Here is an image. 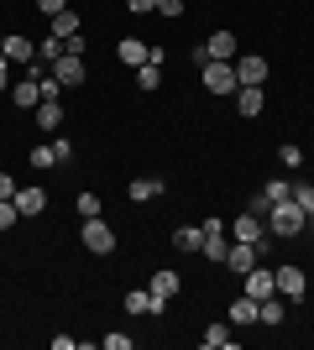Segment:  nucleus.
<instances>
[{
  "label": "nucleus",
  "instance_id": "1",
  "mask_svg": "<svg viewBox=\"0 0 314 350\" xmlns=\"http://www.w3.org/2000/svg\"><path fill=\"white\" fill-rule=\"evenodd\" d=\"M304 230H309V215H304L293 199H283V204L267 209V235L272 241H293V235H304Z\"/></svg>",
  "mask_w": 314,
  "mask_h": 350
},
{
  "label": "nucleus",
  "instance_id": "2",
  "mask_svg": "<svg viewBox=\"0 0 314 350\" xmlns=\"http://www.w3.org/2000/svg\"><path fill=\"white\" fill-rule=\"evenodd\" d=\"M225 251H231V225L225 219H205L199 225V256L205 262H225Z\"/></svg>",
  "mask_w": 314,
  "mask_h": 350
},
{
  "label": "nucleus",
  "instance_id": "3",
  "mask_svg": "<svg viewBox=\"0 0 314 350\" xmlns=\"http://www.w3.org/2000/svg\"><path fill=\"white\" fill-rule=\"evenodd\" d=\"M236 63L241 58V42H236V31H209V42L194 47V63Z\"/></svg>",
  "mask_w": 314,
  "mask_h": 350
},
{
  "label": "nucleus",
  "instance_id": "4",
  "mask_svg": "<svg viewBox=\"0 0 314 350\" xmlns=\"http://www.w3.org/2000/svg\"><path fill=\"white\" fill-rule=\"evenodd\" d=\"M272 278H278V298H288V304H299L304 293H309V272H304V267H293V262L272 267Z\"/></svg>",
  "mask_w": 314,
  "mask_h": 350
},
{
  "label": "nucleus",
  "instance_id": "5",
  "mask_svg": "<svg viewBox=\"0 0 314 350\" xmlns=\"http://www.w3.org/2000/svg\"><path fill=\"white\" fill-rule=\"evenodd\" d=\"M199 73H205V89L209 94H236L241 89V79H236V63H199Z\"/></svg>",
  "mask_w": 314,
  "mask_h": 350
},
{
  "label": "nucleus",
  "instance_id": "6",
  "mask_svg": "<svg viewBox=\"0 0 314 350\" xmlns=\"http://www.w3.org/2000/svg\"><path fill=\"white\" fill-rule=\"evenodd\" d=\"M79 246L94 251V256H110V251H116V230H110V225L94 215V219H84V235H79Z\"/></svg>",
  "mask_w": 314,
  "mask_h": 350
},
{
  "label": "nucleus",
  "instance_id": "7",
  "mask_svg": "<svg viewBox=\"0 0 314 350\" xmlns=\"http://www.w3.org/2000/svg\"><path fill=\"white\" fill-rule=\"evenodd\" d=\"M257 262H262V246H257V241H231V251H225V267H231L236 278H246Z\"/></svg>",
  "mask_w": 314,
  "mask_h": 350
},
{
  "label": "nucleus",
  "instance_id": "8",
  "mask_svg": "<svg viewBox=\"0 0 314 350\" xmlns=\"http://www.w3.org/2000/svg\"><path fill=\"white\" fill-rule=\"evenodd\" d=\"M53 79H58L63 89H79V84H90V68H84V58H74V53H63V58L53 63Z\"/></svg>",
  "mask_w": 314,
  "mask_h": 350
},
{
  "label": "nucleus",
  "instance_id": "9",
  "mask_svg": "<svg viewBox=\"0 0 314 350\" xmlns=\"http://www.w3.org/2000/svg\"><path fill=\"white\" fill-rule=\"evenodd\" d=\"M241 288H246V298H257V304H262V298H272V293H278V278H272V267L257 262L252 272L241 278Z\"/></svg>",
  "mask_w": 314,
  "mask_h": 350
},
{
  "label": "nucleus",
  "instance_id": "10",
  "mask_svg": "<svg viewBox=\"0 0 314 350\" xmlns=\"http://www.w3.org/2000/svg\"><path fill=\"white\" fill-rule=\"evenodd\" d=\"M0 53H5L16 68H31V63H37V42L21 37V31H5V47H0Z\"/></svg>",
  "mask_w": 314,
  "mask_h": 350
},
{
  "label": "nucleus",
  "instance_id": "11",
  "mask_svg": "<svg viewBox=\"0 0 314 350\" xmlns=\"http://www.w3.org/2000/svg\"><path fill=\"white\" fill-rule=\"evenodd\" d=\"M267 235V219L252 215V209H241L236 219H231V241H262Z\"/></svg>",
  "mask_w": 314,
  "mask_h": 350
},
{
  "label": "nucleus",
  "instance_id": "12",
  "mask_svg": "<svg viewBox=\"0 0 314 350\" xmlns=\"http://www.w3.org/2000/svg\"><path fill=\"white\" fill-rule=\"evenodd\" d=\"M236 79H241V84H267V58L241 53V58H236Z\"/></svg>",
  "mask_w": 314,
  "mask_h": 350
},
{
  "label": "nucleus",
  "instance_id": "13",
  "mask_svg": "<svg viewBox=\"0 0 314 350\" xmlns=\"http://www.w3.org/2000/svg\"><path fill=\"white\" fill-rule=\"evenodd\" d=\"M262 105H267L262 84H241V89H236V110H241L246 120H252V116H262Z\"/></svg>",
  "mask_w": 314,
  "mask_h": 350
},
{
  "label": "nucleus",
  "instance_id": "14",
  "mask_svg": "<svg viewBox=\"0 0 314 350\" xmlns=\"http://www.w3.org/2000/svg\"><path fill=\"white\" fill-rule=\"evenodd\" d=\"M179 288H183V278L173 272V267H157V272H152V282H147V293H152V298H173Z\"/></svg>",
  "mask_w": 314,
  "mask_h": 350
},
{
  "label": "nucleus",
  "instance_id": "15",
  "mask_svg": "<svg viewBox=\"0 0 314 350\" xmlns=\"http://www.w3.org/2000/svg\"><path fill=\"white\" fill-rule=\"evenodd\" d=\"M16 209H21V215H42L47 209V189H37V183H27V189H16Z\"/></svg>",
  "mask_w": 314,
  "mask_h": 350
},
{
  "label": "nucleus",
  "instance_id": "16",
  "mask_svg": "<svg viewBox=\"0 0 314 350\" xmlns=\"http://www.w3.org/2000/svg\"><path fill=\"white\" fill-rule=\"evenodd\" d=\"M163 189H168L163 178H131L126 193H131V204H152V199H163Z\"/></svg>",
  "mask_w": 314,
  "mask_h": 350
},
{
  "label": "nucleus",
  "instance_id": "17",
  "mask_svg": "<svg viewBox=\"0 0 314 350\" xmlns=\"http://www.w3.org/2000/svg\"><path fill=\"white\" fill-rule=\"evenodd\" d=\"M31 116H37V131H63V105L58 100H42Z\"/></svg>",
  "mask_w": 314,
  "mask_h": 350
},
{
  "label": "nucleus",
  "instance_id": "18",
  "mask_svg": "<svg viewBox=\"0 0 314 350\" xmlns=\"http://www.w3.org/2000/svg\"><path fill=\"white\" fill-rule=\"evenodd\" d=\"M47 31H53V37H63V42H68V37H79V11L68 5V11L47 16Z\"/></svg>",
  "mask_w": 314,
  "mask_h": 350
},
{
  "label": "nucleus",
  "instance_id": "19",
  "mask_svg": "<svg viewBox=\"0 0 314 350\" xmlns=\"http://www.w3.org/2000/svg\"><path fill=\"white\" fill-rule=\"evenodd\" d=\"M147 47L152 42H142V37H126V42L116 47V58L126 63V68H136V63H147Z\"/></svg>",
  "mask_w": 314,
  "mask_h": 350
},
{
  "label": "nucleus",
  "instance_id": "20",
  "mask_svg": "<svg viewBox=\"0 0 314 350\" xmlns=\"http://www.w3.org/2000/svg\"><path fill=\"white\" fill-rule=\"evenodd\" d=\"M246 324H257V298L241 293L236 304H231V329H246Z\"/></svg>",
  "mask_w": 314,
  "mask_h": 350
},
{
  "label": "nucleus",
  "instance_id": "21",
  "mask_svg": "<svg viewBox=\"0 0 314 350\" xmlns=\"http://www.w3.org/2000/svg\"><path fill=\"white\" fill-rule=\"evenodd\" d=\"M205 345H209V350H236V335H231V319H225V324H209V329H205Z\"/></svg>",
  "mask_w": 314,
  "mask_h": 350
},
{
  "label": "nucleus",
  "instance_id": "22",
  "mask_svg": "<svg viewBox=\"0 0 314 350\" xmlns=\"http://www.w3.org/2000/svg\"><path fill=\"white\" fill-rule=\"evenodd\" d=\"M173 246H179L183 256H199V225H179V230H173Z\"/></svg>",
  "mask_w": 314,
  "mask_h": 350
},
{
  "label": "nucleus",
  "instance_id": "23",
  "mask_svg": "<svg viewBox=\"0 0 314 350\" xmlns=\"http://www.w3.org/2000/svg\"><path fill=\"white\" fill-rule=\"evenodd\" d=\"M157 84H163V63H136V89H157Z\"/></svg>",
  "mask_w": 314,
  "mask_h": 350
},
{
  "label": "nucleus",
  "instance_id": "24",
  "mask_svg": "<svg viewBox=\"0 0 314 350\" xmlns=\"http://www.w3.org/2000/svg\"><path fill=\"white\" fill-rule=\"evenodd\" d=\"M257 324H283V304H278V293H272V298H262V304H257Z\"/></svg>",
  "mask_w": 314,
  "mask_h": 350
},
{
  "label": "nucleus",
  "instance_id": "25",
  "mask_svg": "<svg viewBox=\"0 0 314 350\" xmlns=\"http://www.w3.org/2000/svg\"><path fill=\"white\" fill-rule=\"evenodd\" d=\"M288 193H293V183H288V178H267V183H262V199H267V204H283Z\"/></svg>",
  "mask_w": 314,
  "mask_h": 350
},
{
  "label": "nucleus",
  "instance_id": "26",
  "mask_svg": "<svg viewBox=\"0 0 314 350\" xmlns=\"http://www.w3.org/2000/svg\"><path fill=\"white\" fill-rule=\"evenodd\" d=\"M288 199H293V204L309 215V209H314V183H309V178H304V183H293V193H288Z\"/></svg>",
  "mask_w": 314,
  "mask_h": 350
},
{
  "label": "nucleus",
  "instance_id": "27",
  "mask_svg": "<svg viewBox=\"0 0 314 350\" xmlns=\"http://www.w3.org/2000/svg\"><path fill=\"white\" fill-rule=\"evenodd\" d=\"M120 304H126V314H147V304H152V293H147V288H136V293H126V298H120Z\"/></svg>",
  "mask_w": 314,
  "mask_h": 350
},
{
  "label": "nucleus",
  "instance_id": "28",
  "mask_svg": "<svg viewBox=\"0 0 314 350\" xmlns=\"http://www.w3.org/2000/svg\"><path fill=\"white\" fill-rule=\"evenodd\" d=\"M74 209H79L84 219H94V215H100V193H79V199H74Z\"/></svg>",
  "mask_w": 314,
  "mask_h": 350
},
{
  "label": "nucleus",
  "instance_id": "29",
  "mask_svg": "<svg viewBox=\"0 0 314 350\" xmlns=\"http://www.w3.org/2000/svg\"><path fill=\"white\" fill-rule=\"evenodd\" d=\"M16 219H21V209H16V199H0V230H11Z\"/></svg>",
  "mask_w": 314,
  "mask_h": 350
},
{
  "label": "nucleus",
  "instance_id": "30",
  "mask_svg": "<svg viewBox=\"0 0 314 350\" xmlns=\"http://www.w3.org/2000/svg\"><path fill=\"white\" fill-rule=\"evenodd\" d=\"M53 162H58L53 146H31V167H53Z\"/></svg>",
  "mask_w": 314,
  "mask_h": 350
},
{
  "label": "nucleus",
  "instance_id": "31",
  "mask_svg": "<svg viewBox=\"0 0 314 350\" xmlns=\"http://www.w3.org/2000/svg\"><path fill=\"white\" fill-rule=\"evenodd\" d=\"M278 157H283V167H304V152L293 142H283V152H278Z\"/></svg>",
  "mask_w": 314,
  "mask_h": 350
},
{
  "label": "nucleus",
  "instance_id": "32",
  "mask_svg": "<svg viewBox=\"0 0 314 350\" xmlns=\"http://www.w3.org/2000/svg\"><path fill=\"white\" fill-rule=\"evenodd\" d=\"M157 16H168V21H179V16H183V0H157Z\"/></svg>",
  "mask_w": 314,
  "mask_h": 350
},
{
  "label": "nucleus",
  "instance_id": "33",
  "mask_svg": "<svg viewBox=\"0 0 314 350\" xmlns=\"http://www.w3.org/2000/svg\"><path fill=\"white\" fill-rule=\"evenodd\" d=\"M100 345H105V350H131V335H105Z\"/></svg>",
  "mask_w": 314,
  "mask_h": 350
},
{
  "label": "nucleus",
  "instance_id": "34",
  "mask_svg": "<svg viewBox=\"0 0 314 350\" xmlns=\"http://www.w3.org/2000/svg\"><path fill=\"white\" fill-rule=\"evenodd\" d=\"M37 11H42V16H58V11H68V0H37Z\"/></svg>",
  "mask_w": 314,
  "mask_h": 350
},
{
  "label": "nucleus",
  "instance_id": "35",
  "mask_svg": "<svg viewBox=\"0 0 314 350\" xmlns=\"http://www.w3.org/2000/svg\"><path fill=\"white\" fill-rule=\"evenodd\" d=\"M53 152H58V162H74V142H63V136L53 142Z\"/></svg>",
  "mask_w": 314,
  "mask_h": 350
},
{
  "label": "nucleus",
  "instance_id": "36",
  "mask_svg": "<svg viewBox=\"0 0 314 350\" xmlns=\"http://www.w3.org/2000/svg\"><path fill=\"white\" fill-rule=\"evenodd\" d=\"M11 68H16V63L5 58V53H0V89H11Z\"/></svg>",
  "mask_w": 314,
  "mask_h": 350
},
{
  "label": "nucleus",
  "instance_id": "37",
  "mask_svg": "<svg viewBox=\"0 0 314 350\" xmlns=\"http://www.w3.org/2000/svg\"><path fill=\"white\" fill-rule=\"evenodd\" d=\"M126 5H131L136 16H152V11H157V0H126Z\"/></svg>",
  "mask_w": 314,
  "mask_h": 350
},
{
  "label": "nucleus",
  "instance_id": "38",
  "mask_svg": "<svg viewBox=\"0 0 314 350\" xmlns=\"http://www.w3.org/2000/svg\"><path fill=\"white\" fill-rule=\"evenodd\" d=\"M0 199H16V178L11 173H0Z\"/></svg>",
  "mask_w": 314,
  "mask_h": 350
},
{
  "label": "nucleus",
  "instance_id": "39",
  "mask_svg": "<svg viewBox=\"0 0 314 350\" xmlns=\"http://www.w3.org/2000/svg\"><path fill=\"white\" fill-rule=\"evenodd\" d=\"M309 235H314V209H309Z\"/></svg>",
  "mask_w": 314,
  "mask_h": 350
},
{
  "label": "nucleus",
  "instance_id": "40",
  "mask_svg": "<svg viewBox=\"0 0 314 350\" xmlns=\"http://www.w3.org/2000/svg\"><path fill=\"white\" fill-rule=\"evenodd\" d=\"M0 47H5V31H0Z\"/></svg>",
  "mask_w": 314,
  "mask_h": 350
},
{
  "label": "nucleus",
  "instance_id": "41",
  "mask_svg": "<svg viewBox=\"0 0 314 350\" xmlns=\"http://www.w3.org/2000/svg\"><path fill=\"white\" fill-rule=\"evenodd\" d=\"M309 183H314V178H309Z\"/></svg>",
  "mask_w": 314,
  "mask_h": 350
}]
</instances>
